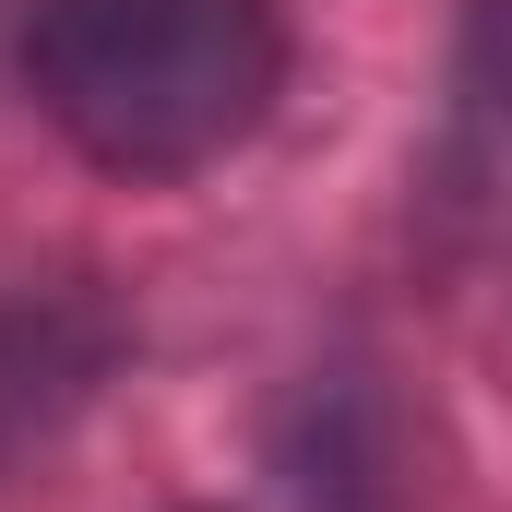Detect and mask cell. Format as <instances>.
Wrapping results in <instances>:
<instances>
[{"mask_svg": "<svg viewBox=\"0 0 512 512\" xmlns=\"http://www.w3.org/2000/svg\"><path fill=\"white\" fill-rule=\"evenodd\" d=\"M24 96L120 179H191L274 120L286 24L274 0H36Z\"/></svg>", "mask_w": 512, "mask_h": 512, "instance_id": "1", "label": "cell"}, {"mask_svg": "<svg viewBox=\"0 0 512 512\" xmlns=\"http://www.w3.org/2000/svg\"><path fill=\"white\" fill-rule=\"evenodd\" d=\"M120 346H131L120 298L84 286V274H60V286H12V298H0V477L36 465V453L108 393Z\"/></svg>", "mask_w": 512, "mask_h": 512, "instance_id": "2", "label": "cell"}]
</instances>
